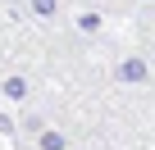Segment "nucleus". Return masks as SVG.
<instances>
[{
  "label": "nucleus",
  "instance_id": "1",
  "mask_svg": "<svg viewBox=\"0 0 155 150\" xmlns=\"http://www.w3.org/2000/svg\"><path fill=\"white\" fill-rule=\"evenodd\" d=\"M114 78L123 87H150V64H146V55H123L114 64Z\"/></svg>",
  "mask_w": 155,
  "mask_h": 150
},
{
  "label": "nucleus",
  "instance_id": "2",
  "mask_svg": "<svg viewBox=\"0 0 155 150\" xmlns=\"http://www.w3.org/2000/svg\"><path fill=\"white\" fill-rule=\"evenodd\" d=\"M32 141H37V150H68V136H64L59 127H50V123H46Z\"/></svg>",
  "mask_w": 155,
  "mask_h": 150
},
{
  "label": "nucleus",
  "instance_id": "3",
  "mask_svg": "<svg viewBox=\"0 0 155 150\" xmlns=\"http://www.w3.org/2000/svg\"><path fill=\"white\" fill-rule=\"evenodd\" d=\"M28 9H32V18L50 23V18H59V0H28Z\"/></svg>",
  "mask_w": 155,
  "mask_h": 150
},
{
  "label": "nucleus",
  "instance_id": "4",
  "mask_svg": "<svg viewBox=\"0 0 155 150\" xmlns=\"http://www.w3.org/2000/svg\"><path fill=\"white\" fill-rule=\"evenodd\" d=\"M0 91H5L9 100H28L32 87H28V78H5V82H0Z\"/></svg>",
  "mask_w": 155,
  "mask_h": 150
},
{
  "label": "nucleus",
  "instance_id": "5",
  "mask_svg": "<svg viewBox=\"0 0 155 150\" xmlns=\"http://www.w3.org/2000/svg\"><path fill=\"white\" fill-rule=\"evenodd\" d=\"M41 127H46V118H37V114H28V118H23V132H28V136H37Z\"/></svg>",
  "mask_w": 155,
  "mask_h": 150
},
{
  "label": "nucleus",
  "instance_id": "6",
  "mask_svg": "<svg viewBox=\"0 0 155 150\" xmlns=\"http://www.w3.org/2000/svg\"><path fill=\"white\" fill-rule=\"evenodd\" d=\"M78 27H82V32H96V27H101V14H82V18H78Z\"/></svg>",
  "mask_w": 155,
  "mask_h": 150
},
{
  "label": "nucleus",
  "instance_id": "7",
  "mask_svg": "<svg viewBox=\"0 0 155 150\" xmlns=\"http://www.w3.org/2000/svg\"><path fill=\"white\" fill-rule=\"evenodd\" d=\"M150 64H155V46H150Z\"/></svg>",
  "mask_w": 155,
  "mask_h": 150
}]
</instances>
